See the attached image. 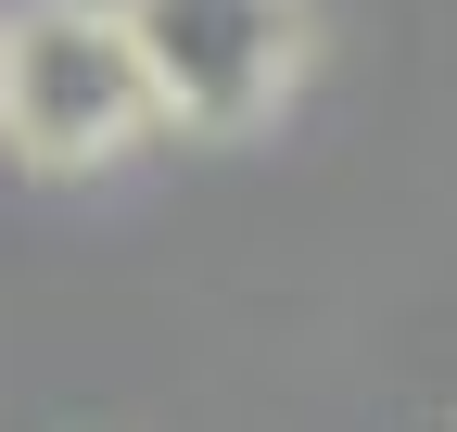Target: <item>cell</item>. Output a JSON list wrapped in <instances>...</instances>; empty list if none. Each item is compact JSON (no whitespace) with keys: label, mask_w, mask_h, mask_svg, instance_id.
<instances>
[{"label":"cell","mask_w":457,"mask_h":432,"mask_svg":"<svg viewBox=\"0 0 457 432\" xmlns=\"http://www.w3.org/2000/svg\"><path fill=\"white\" fill-rule=\"evenodd\" d=\"M128 26L165 115L191 128H254L305 64V0H128Z\"/></svg>","instance_id":"obj_2"},{"label":"cell","mask_w":457,"mask_h":432,"mask_svg":"<svg viewBox=\"0 0 457 432\" xmlns=\"http://www.w3.org/2000/svg\"><path fill=\"white\" fill-rule=\"evenodd\" d=\"M165 115V89L140 64V26L128 0H13L0 13V140L26 166H114L140 128Z\"/></svg>","instance_id":"obj_1"}]
</instances>
